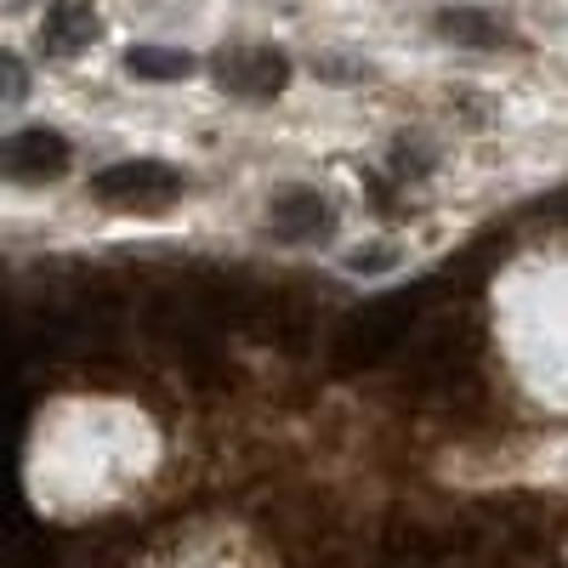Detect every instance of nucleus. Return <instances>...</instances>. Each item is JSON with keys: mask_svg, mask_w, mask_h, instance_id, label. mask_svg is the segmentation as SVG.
<instances>
[{"mask_svg": "<svg viewBox=\"0 0 568 568\" xmlns=\"http://www.w3.org/2000/svg\"><path fill=\"white\" fill-rule=\"evenodd\" d=\"M420 284L415 291H398V296H382V302H369L347 329H342V342H336V364L342 369H369V364H382L404 347V336L415 329L420 318Z\"/></svg>", "mask_w": 568, "mask_h": 568, "instance_id": "1", "label": "nucleus"}, {"mask_svg": "<svg viewBox=\"0 0 568 568\" xmlns=\"http://www.w3.org/2000/svg\"><path fill=\"white\" fill-rule=\"evenodd\" d=\"M91 200L114 211H165L182 200V171H171L165 160H120L91 176Z\"/></svg>", "mask_w": 568, "mask_h": 568, "instance_id": "2", "label": "nucleus"}, {"mask_svg": "<svg viewBox=\"0 0 568 568\" xmlns=\"http://www.w3.org/2000/svg\"><path fill=\"white\" fill-rule=\"evenodd\" d=\"M216 80L233 98H251V103H267L291 85V58L278 45H233V52L216 58Z\"/></svg>", "mask_w": 568, "mask_h": 568, "instance_id": "3", "label": "nucleus"}, {"mask_svg": "<svg viewBox=\"0 0 568 568\" xmlns=\"http://www.w3.org/2000/svg\"><path fill=\"white\" fill-rule=\"evenodd\" d=\"M69 171V142L45 125H23L12 136H0V176L7 182H58Z\"/></svg>", "mask_w": 568, "mask_h": 568, "instance_id": "4", "label": "nucleus"}, {"mask_svg": "<svg viewBox=\"0 0 568 568\" xmlns=\"http://www.w3.org/2000/svg\"><path fill=\"white\" fill-rule=\"evenodd\" d=\"M329 227H336V211H329V200L313 194V187H278L273 194V240L313 245Z\"/></svg>", "mask_w": 568, "mask_h": 568, "instance_id": "5", "label": "nucleus"}, {"mask_svg": "<svg viewBox=\"0 0 568 568\" xmlns=\"http://www.w3.org/2000/svg\"><path fill=\"white\" fill-rule=\"evenodd\" d=\"M91 40H98V12H91V0H58V7L45 12V29H40L45 58H80Z\"/></svg>", "mask_w": 568, "mask_h": 568, "instance_id": "6", "label": "nucleus"}, {"mask_svg": "<svg viewBox=\"0 0 568 568\" xmlns=\"http://www.w3.org/2000/svg\"><path fill=\"white\" fill-rule=\"evenodd\" d=\"M125 74L149 80V85H171V80L194 74V58L176 52V45H131V52H125Z\"/></svg>", "mask_w": 568, "mask_h": 568, "instance_id": "7", "label": "nucleus"}, {"mask_svg": "<svg viewBox=\"0 0 568 568\" xmlns=\"http://www.w3.org/2000/svg\"><path fill=\"white\" fill-rule=\"evenodd\" d=\"M438 29H444L449 40H460V45H495V40H500L495 18L478 12V7H444V12H438Z\"/></svg>", "mask_w": 568, "mask_h": 568, "instance_id": "8", "label": "nucleus"}, {"mask_svg": "<svg viewBox=\"0 0 568 568\" xmlns=\"http://www.w3.org/2000/svg\"><path fill=\"white\" fill-rule=\"evenodd\" d=\"M23 91H29V69L12 52H0V103H18Z\"/></svg>", "mask_w": 568, "mask_h": 568, "instance_id": "9", "label": "nucleus"}, {"mask_svg": "<svg viewBox=\"0 0 568 568\" xmlns=\"http://www.w3.org/2000/svg\"><path fill=\"white\" fill-rule=\"evenodd\" d=\"M398 262V251L393 245H358L353 256H347V267L353 273H382V267H393Z\"/></svg>", "mask_w": 568, "mask_h": 568, "instance_id": "10", "label": "nucleus"}]
</instances>
